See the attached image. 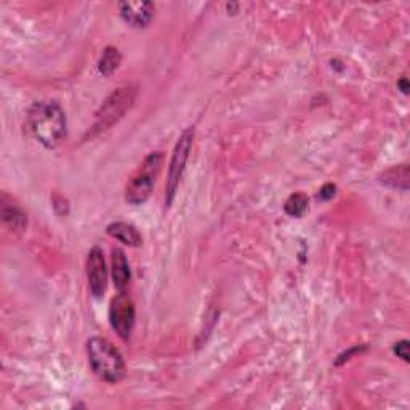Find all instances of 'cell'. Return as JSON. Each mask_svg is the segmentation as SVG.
Masks as SVG:
<instances>
[{
  "label": "cell",
  "mask_w": 410,
  "mask_h": 410,
  "mask_svg": "<svg viewBox=\"0 0 410 410\" xmlns=\"http://www.w3.org/2000/svg\"><path fill=\"white\" fill-rule=\"evenodd\" d=\"M109 322L122 340H128L135 327V304L125 292H119V295L111 300Z\"/></svg>",
  "instance_id": "6"
},
{
  "label": "cell",
  "mask_w": 410,
  "mask_h": 410,
  "mask_svg": "<svg viewBox=\"0 0 410 410\" xmlns=\"http://www.w3.org/2000/svg\"><path fill=\"white\" fill-rule=\"evenodd\" d=\"M394 354L401 357L404 362H409V342L401 340L399 343L394 344Z\"/></svg>",
  "instance_id": "15"
},
{
  "label": "cell",
  "mask_w": 410,
  "mask_h": 410,
  "mask_svg": "<svg viewBox=\"0 0 410 410\" xmlns=\"http://www.w3.org/2000/svg\"><path fill=\"white\" fill-rule=\"evenodd\" d=\"M111 263H113V281L116 289L119 292H125L130 284V266L123 250L113 249Z\"/></svg>",
  "instance_id": "9"
},
{
  "label": "cell",
  "mask_w": 410,
  "mask_h": 410,
  "mask_svg": "<svg viewBox=\"0 0 410 410\" xmlns=\"http://www.w3.org/2000/svg\"><path fill=\"white\" fill-rule=\"evenodd\" d=\"M164 155L162 153H151L143 162L136 173L130 178L125 188V200L132 205H141L151 196L155 178L160 172Z\"/></svg>",
  "instance_id": "3"
},
{
  "label": "cell",
  "mask_w": 410,
  "mask_h": 410,
  "mask_svg": "<svg viewBox=\"0 0 410 410\" xmlns=\"http://www.w3.org/2000/svg\"><path fill=\"white\" fill-rule=\"evenodd\" d=\"M88 364L93 374L106 383H117L125 376V362L113 343L106 338L93 337L87 343Z\"/></svg>",
  "instance_id": "2"
},
{
  "label": "cell",
  "mask_w": 410,
  "mask_h": 410,
  "mask_svg": "<svg viewBox=\"0 0 410 410\" xmlns=\"http://www.w3.org/2000/svg\"><path fill=\"white\" fill-rule=\"evenodd\" d=\"M337 188L334 185H325L321 191H319V199L321 200H329L335 196Z\"/></svg>",
  "instance_id": "16"
},
{
  "label": "cell",
  "mask_w": 410,
  "mask_h": 410,
  "mask_svg": "<svg viewBox=\"0 0 410 410\" xmlns=\"http://www.w3.org/2000/svg\"><path fill=\"white\" fill-rule=\"evenodd\" d=\"M284 210L289 215V217H294V218L303 217V215L308 210V198L304 196L303 193L292 194V196L285 200Z\"/></svg>",
  "instance_id": "14"
},
{
  "label": "cell",
  "mask_w": 410,
  "mask_h": 410,
  "mask_svg": "<svg viewBox=\"0 0 410 410\" xmlns=\"http://www.w3.org/2000/svg\"><path fill=\"white\" fill-rule=\"evenodd\" d=\"M155 13V6L151 2H121L119 15L123 21L132 26V28H146L153 21Z\"/></svg>",
  "instance_id": "8"
},
{
  "label": "cell",
  "mask_w": 410,
  "mask_h": 410,
  "mask_svg": "<svg viewBox=\"0 0 410 410\" xmlns=\"http://www.w3.org/2000/svg\"><path fill=\"white\" fill-rule=\"evenodd\" d=\"M136 100V88L135 87H121L114 90L95 114V123L92 127L93 133L106 132L114 123L119 122L130 109Z\"/></svg>",
  "instance_id": "4"
},
{
  "label": "cell",
  "mask_w": 410,
  "mask_h": 410,
  "mask_svg": "<svg viewBox=\"0 0 410 410\" xmlns=\"http://www.w3.org/2000/svg\"><path fill=\"white\" fill-rule=\"evenodd\" d=\"M380 181L383 185L394 188V190L407 191L409 190V167L407 165L391 167L389 170H386L381 175Z\"/></svg>",
  "instance_id": "11"
},
{
  "label": "cell",
  "mask_w": 410,
  "mask_h": 410,
  "mask_svg": "<svg viewBox=\"0 0 410 410\" xmlns=\"http://www.w3.org/2000/svg\"><path fill=\"white\" fill-rule=\"evenodd\" d=\"M399 86H401V88H402V92L407 93V90H409V86H407V79H402V81L399 82Z\"/></svg>",
  "instance_id": "17"
},
{
  "label": "cell",
  "mask_w": 410,
  "mask_h": 410,
  "mask_svg": "<svg viewBox=\"0 0 410 410\" xmlns=\"http://www.w3.org/2000/svg\"><path fill=\"white\" fill-rule=\"evenodd\" d=\"M87 277L88 289L95 298H101L106 292L108 285V270L104 262V253L100 247H93L87 258Z\"/></svg>",
  "instance_id": "7"
},
{
  "label": "cell",
  "mask_w": 410,
  "mask_h": 410,
  "mask_svg": "<svg viewBox=\"0 0 410 410\" xmlns=\"http://www.w3.org/2000/svg\"><path fill=\"white\" fill-rule=\"evenodd\" d=\"M2 218L4 223L15 231H21L26 223H28V220H26V215L23 213L21 208L13 205V203L9 204V198H6L5 194L2 196Z\"/></svg>",
  "instance_id": "12"
},
{
  "label": "cell",
  "mask_w": 410,
  "mask_h": 410,
  "mask_svg": "<svg viewBox=\"0 0 410 410\" xmlns=\"http://www.w3.org/2000/svg\"><path fill=\"white\" fill-rule=\"evenodd\" d=\"M121 60L122 55L119 50L116 47H106L98 61V71L104 77H111L116 73L117 68H119Z\"/></svg>",
  "instance_id": "13"
},
{
  "label": "cell",
  "mask_w": 410,
  "mask_h": 410,
  "mask_svg": "<svg viewBox=\"0 0 410 410\" xmlns=\"http://www.w3.org/2000/svg\"><path fill=\"white\" fill-rule=\"evenodd\" d=\"M28 128L45 148H56L66 136V114L55 101L32 104L28 113Z\"/></svg>",
  "instance_id": "1"
},
{
  "label": "cell",
  "mask_w": 410,
  "mask_h": 410,
  "mask_svg": "<svg viewBox=\"0 0 410 410\" xmlns=\"http://www.w3.org/2000/svg\"><path fill=\"white\" fill-rule=\"evenodd\" d=\"M193 141H194V128L190 127L181 133L177 146H175L173 149L170 167H168V180H167V186H165V205L167 207L173 203L175 194H177L181 177H183L188 158H190Z\"/></svg>",
  "instance_id": "5"
},
{
  "label": "cell",
  "mask_w": 410,
  "mask_h": 410,
  "mask_svg": "<svg viewBox=\"0 0 410 410\" xmlns=\"http://www.w3.org/2000/svg\"><path fill=\"white\" fill-rule=\"evenodd\" d=\"M108 234L111 237L121 240L122 244H127L130 247L141 245V236L138 230L133 225L123 223V221H116L108 226Z\"/></svg>",
  "instance_id": "10"
}]
</instances>
